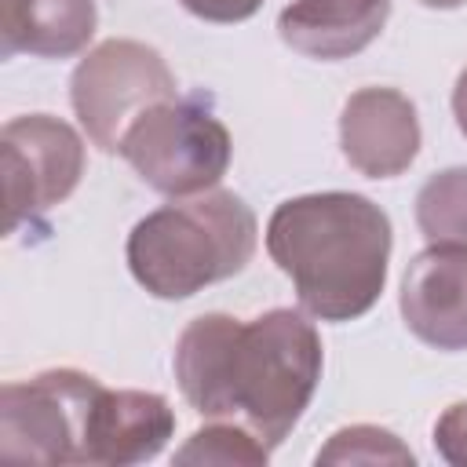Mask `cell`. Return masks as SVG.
Masks as SVG:
<instances>
[{"mask_svg":"<svg viewBox=\"0 0 467 467\" xmlns=\"http://www.w3.org/2000/svg\"><path fill=\"white\" fill-rule=\"evenodd\" d=\"M190 15L204 18V22H219V26H230V22H244L252 18L263 0H179Z\"/></svg>","mask_w":467,"mask_h":467,"instance_id":"cell-17","label":"cell"},{"mask_svg":"<svg viewBox=\"0 0 467 467\" xmlns=\"http://www.w3.org/2000/svg\"><path fill=\"white\" fill-rule=\"evenodd\" d=\"M420 4H423V7H441V11H445V7H460V4H467V0H420Z\"/></svg>","mask_w":467,"mask_h":467,"instance_id":"cell-19","label":"cell"},{"mask_svg":"<svg viewBox=\"0 0 467 467\" xmlns=\"http://www.w3.org/2000/svg\"><path fill=\"white\" fill-rule=\"evenodd\" d=\"M69 99L88 139L99 150L117 153L128 128L142 113L175 99V77L157 47L113 36L77 62L69 77Z\"/></svg>","mask_w":467,"mask_h":467,"instance_id":"cell-5","label":"cell"},{"mask_svg":"<svg viewBox=\"0 0 467 467\" xmlns=\"http://www.w3.org/2000/svg\"><path fill=\"white\" fill-rule=\"evenodd\" d=\"M317 463H412V452L398 441V434L372 423H354L328 438Z\"/></svg>","mask_w":467,"mask_h":467,"instance_id":"cell-15","label":"cell"},{"mask_svg":"<svg viewBox=\"0 0 467 467\" xmlns=\"http://www.w3.org/2000/svg\"><path fill=\"white\" fill-rule=\"evenodd\" d=\"M394 0H292L277 15L281 40L321 62L365 51L387 26Z\"/></svg>","mask_w":467,"mask_h":467,"instance_id":"cell-11","label":"cell"},{"mask_svg":"<svg viewBox=\"0 0 467 467\" xmlns=\"http://www.w3.org/2000/svg\"><path fill=\"white\" fill-rule=\"evenodd\" d=\"M339 146L354 171L368 179L401 175L420 153V117L394 88H361L343 102Z\"/></svg>","mask_w":467,"mask_h":467,"instance_id":"cell-8","label":"cell"},{"mask_svg":"<svg viewBox=\"0 0 467 467\" xmlns=\"http://www.w3.org/2000/svg\"><path fill=\"white\" fill-rule=\"evenodd\" d=\"M434 449L445 463L467 467V401L449 405L434 423Z\"/></svg>","mask_w":467,"mask_h":467,"instance_id":"cell-16","label":"cell"},{"mask_svg":"<svg viewBox=\"0 0 467 467\" xmlns=\"http://www.w3.org/2000/svg\"><path fill=\"white\" fill-rule=\"evenodd\" d=\"M259 241L255 212L234 190L171 201L128 234V270L157 299H190L241 274Z\"/></svg>","mask_w":467,"mask_h":467,"instance_id":"cell-3","label":"cell"},{"mask_svg":"<svg viewBox=\"0 0 467 467\" xmlns=\"http://www.w3.org/2000/svg\"><path fill=\"white\" fill-rule=\"evenodd\" d=\"M102 383L77 368H47L0 390V456L26 463H84L88 420Z\"/></svg>","mask_w":467,"mask_h":467,"instance_id":"cell-6","label":"cell"},{"mask_svg":"<svg viewBox=\"0 0 467 467\" xmlns=\"http://www.w3.org/2000/svg\"><path fill=\"white\" fill-rule=\"evenodd\" d=\"M175 434V412L153 390L102 387L88 420L84 463L131 467L153 460Z\"/></svg>","mask_w":467,"mask_h":467,"instance_id":"cell-10","label":"cell"},{"mask_svg":"<svg viewBox=\"0 0 467 467\" xmlns=\"http://www.w3.org/2000/svg\"><path fill=\"white\" fill-rule=\"evenodd\" d=\"M146 186L168 197L215 190L230 168L226 124L201 99H171L142 113L117 150Z\"/></svg>","mask_w":467,"mask_h":467,"instance_id":"cell-4","label":"cell"},{"mask_svg":"<svg viewBox=\"0 0 467 467\" xmlns=\"http://www.w3.org/2000/svg\"><path fill=\"white\" fill-rule=\"evenodd\" d=\"M390 219L361 193H306L274 208L266 252L292 281L299 306L321 321L368 314L387 285Z\"/></svg>","mask_w":467,"mask_h":467,"instance_id":"cell-2","label":"cell"},{"mask_svg":"<svg viewBox=\"0 0 467 467\" xmlns=\"http://www.w3.org/2000/svg\"><path fill=\"white\" fill-rule=\"evenodd\" d=\"M405 328L434 350H467V248L427 244L401 277Z\"/></svg>","mask_w":467,"mask_h":467,"instance_id":"cell-9","label":"cell"},{"mask_svg":"<svg viewBox=\"0 0 467 467\" xmlns=\"http://www.w3.org/2000/svg\"><path fill=\"white\" fill-rule=\"evenodd\" d=\"M4 153V230L15 234L22 223H36L47 208L62 204L84 175L80 135L51 117H15L0 131Z\"/></svg>","mask_w":467,"mask_h":467,"instance_id":"cell-7","label":"cell"},{"mask_svg":"<svg viewBox=\"0 0 467 467\" xmlns=\"http://www.w3.org/2000/svg\"><path fill=\"white\" fill-rule=\"evenodd\" d=\"M452 113H456L460 131L467 135V66H463V73L456 77V88H452Z\"/></svg>","mask_w":467,"mask_h":467,"instance_id":"cell-18","label":"cell"},{"mask_svg":"<svg viewBox=\"0 0 467 467\" xmlns=\"http://www.w3.org/2000/svg\"><path fill=\"white\" fill-rule=\"evenodd\" d=\"M416 226L427 244L467 248V164L431 175L416 193Z\"/></svg>","mask_w":467,"mask_h":467,"instance_id":"cell-13","label":"cell"},{"mask_svg":"<svg viewBox=\"0 0 467 467\" xmlns=\"http://www.w3.org/2000/svg\"><path fill=\"white\" fill-rule=\"evenodd\" d=\"M95 26V0H0V36L7 58H69L88 47Z\"/></svg>","mask_w":467,"mask_h":467,"instance_id":"cell-12","label":"cell"},{"mask_svg":"<svg viewBox=\"0 0 467 467\" xmlns=\"http://www.w3.org/2000/svg\"><path fill=\"white\" fill-rule=\"evenodd\" d=\"M270 449L244 427V423H208L190 434V441L175 452V463H266Z\"/></svg>","mask_w":467,"mask_h":467,"instance_id":"cell-14","label":"cell"},{"mask_svg":"<svg viewBox=\"0 0 467 467\" xmlns=\"http://www.w3.org/2000/svg\"><path fill=\"white\" fill-rule=\"evenodd\" d=\"M171 365L182 398L201 416L244 423L274 449L310 405L325 350L299 310L277 306L252 321L230 314L193 317L175 343Z\"/></svg>","mask_w":467,"mask_h":467,"instance_id":"cell-1","label":"cell"}]
</instances>
